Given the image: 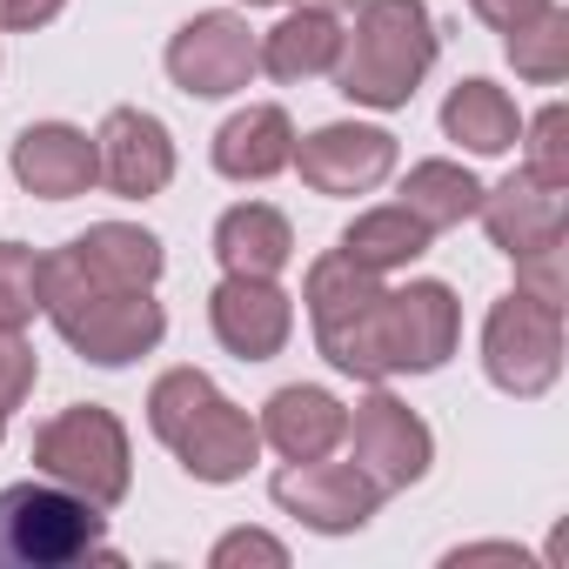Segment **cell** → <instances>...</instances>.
Returning <instances> with one entry per match:
<instances>
[{"label": "cell", "instance_id": "22", "mask_svg": "<svg viewBox=\"0 0 569 569\" xmlns=\"http://www.w3.org/2000/svg\"><path fill=\"white\" fill-rule=\"evenodd\" d=\"M68 254H74L88 274L121 281V289H154L161 268H168L161 241H154L148 228H134V221H94L88 234H74V241H68Z\"/></svg>", "mask_w": 569, "mask_h": 569}, {"label": "cell", "instance_id": "12", "mask_svg": "<svg viewBox=\"0 0 569 569\" xmlns=\"http://www.w3.org/2000/svg\"><path fill=\"white\" fill-rule=\"evenodd\" d=\"M289 168H302L316 194H369L396 174V134L369 121H329L309 141H296Z\"/></svg>", "mask_w": 569, "mask_h": 569}, {"label": "cell", "instance_id": "16", "mask_svg": "<svg viewBox=\"0 0 569 569\" xmlns=\"http://www.w3.org/2000/svg\"><path fill=\"white\" fill-rule=\"evenodd\" d=\"M254 429H261V442H268L281 462H316V456H329V449L342 442L349 409H342L329 389H316V382H289V389L268 396V409H261Z\"/></svg>", "mask_w": 569, "mask_h": 569}, {"label": "cell", "instance_id": "2", "mask_svg": "<svg viewBox=\"0 0 569 569\" xmlns=\"http://www.w3.org/2000/svg\"><path fill=\"white\" fill-rule=\"evenodd\" d=\"M148 429L174 449V462L194 482H241L261 456V429L248 422V409H234L201 369H168L148 389Z\"/></svg>", "mask_w": 569, "mask_h": 569}, {"label": "cell", "instance_id": "8", "mask_svg": "<svg viewBox=\"0 0 569 569\" xmlns=\"http://www.w3.org/2000/svg\"><path fill=\"white\" fill-rule=\"evenodd\" d=\"M342 436H349V462H362L382 496L416 489V482L429 476V462H436L429 422H422L402 396H389V389H376L369 402H356V416H349Z\"/></svg>", "mask_w": 569, "mask_h": 569}, {"label": "cell", "instance_id": "28", "mask_svg": "<svg viewBox=\"0 0 569 569\" xmlns=\"http://www.w3.org/2000/svg\"><path fill=\"white\" fill-rule=\"evenodd\" d=\"M34 376H41V356L14 336V329H0V436H8V422H14V409L28 402V389H34Z\"/></svg>", "mask_w": 569, "mask_h": 569}, {"label": "cell", "instance_id": "24", "mask_svg": "<svg viewBox=\"0 0 569 569\" xmlns=\"http://www.w3.org/2000/svg\"><path fill=\"white\" fill-rule=\"evenodd\" d=\"M402 208H409L429 234H442V228H462V221L482 208V181H476L462 161H416V168L402 174Z\"/></svg>", "mask_w": 569, "mask_h": 569}, {"label": "cell", "instance_id": "34", "mask_svg": "<svg viewBox=\"0 0 569 569\" xmlns=\"http://www.w3.org/2000/svg\"><path fill=\"white\" fill-rule=\"evenodd\" d=\"M248 8H289V0H248ZM296 8H336L342 14V8H356V0H296Z\"/></svg>", "mask_w": 569, "mask_h": 569}, {"label": "cell", "instance_id": "30", "mask_svg": "<svg viewBox=\"0 0 569 569\" xmlns=\"http://www.w3.org/2000/svg\"><path fill=\"white\" fill-rule=\"evenodd\" d=\"M214 569H241V562H261V569H289V542H274L268 529H228L214 549H208Z\"/></svg>", "mask_w": 569, "mask_h": 569}, {"label": "cell", "instance_id": "6", "mask_svg": "<svg viewBox=\"0 0 569 569\" xmlns=\"http://www.w3.org/2000/svg\"><path fill=\"white\" fill-rule=\"evenodd\" d=\"M34 469L74 496H88L94 509H114L134 482V456H128V429L114 409L101 402H74L54 422L34 429Z\"/></svg>", "mask_w": 569, "mask_h": 569}, {"label": "cell", "instance_id": "18", "mask_svg": "<svg viewBox=\"0 0 569 569\" xmlns=\"http://www.w3.org/2000/svg\"><path fill=\"white\" fill-rule=\"evenodd\" d=\"M336 54H342V21H336V8H296L289 21H274V28L254 41V74L296 88V81L336 74Z\"/></svg>", "mask_w": 569, "mask_h": 569}, {"label": "cell", "instance_id": "11", "mask_svg": "<svg viewBox=\"0 0 569 569\" xmlns=\"http://www.w3.org/2000/svg\"><path fill=\"white\" fill-rule=\"evenodd\" d=\"M208 322L228 356L268 362L296 336V296L274 289V274H221V289L208 296Z\"/></svg>", "mask_w": 569, "mask_h": 569}, {"label": "cell", "instance_id": "25", "mask_svg": "<svg viewBox=\"0 0 569 569\" xmlns=\"http://www.w3.org/2000/svg\"><path fill=\"white\" fill-rule=\"evenodd\" d=\"M502 54H509V68H516L522 81L556 88V81L569 74V14H562V8H542L536 21H522L516 34H502Z\"/></svg>", "mask_w": 569, "mask_h": 569}, {"label": "cell", "instance_id": "4", "mask_svg": "<svg viewBox=\"0 0 569 569\" xmlns=\"http://www.w3.org/2000/svg\"><path fill=\"white\" fill-rule=\"evenodd\" d=\"M121 569V549H108V509L88 496L34 476L0 489V569Z\"/></svg>", "mask_w": 569, "mask_h": 569}, {"label": "cell", "instance_id": "20", "mask_svg": "<svg viewBox=\"0 0 569 569\" xmlns=\"http://www.w3.org/2000/svg\"><path fill=\"white\" fill-rule=\"evenodd\" d=\"M214 261L221 274H281L296 261V228L268 201H241L214 221Z\"/></svg>", "mask_w": 569, "mask_h": 569}, {"label": "cell", "instance_id": "15", "mask_svg": "<svg viewBox=\"0 0 569 569\" xmlns=\"http://www.w3.org/2000/svg\"><path fill=\"white\" fill-rule=\"evenodd\" d=\"M14 181L41 201H74L101 181V161H94V134L68 128V121H34L21 128L14 141Z\"/></svg>", "mask_w": 569, "mask_h": 569}, {"label": "cell", "instance_id": "23", "mask_svg": "<svg viewBox=\"0 0 569 569\" xmlns=\"http://www.w3.org/2000/svg\"><path fill=\"white\" fill-rule=\"evenodd\" d=\"M342 254H349L356 268H369V274H396V268H409L416 254H429V228H422L402 201H389V208H369V214H356V221L342 228Z\"/></svg>", "mask_w": 569, "mask_h": 569}, {"label": "cell", "instance_id": "26", "mask_svg": "<svg viewBox=\"0 0 569 569\" xmlns=\"http://www.w3.org/2000/svg\"><path fill=\"white\" fill-rule=\"evenodd\" d=\"M41 316V254L28 241H0V329H28Z\"/></svg>", "mask_w": 569, "mask_h": 569}, {"label": "cell", "instance_id": "17", "mask_svg": "<svg viewBox=\"0 0 569 569\" xmlns=\"http://www.w3.org/2000/svg\"><path fill=\"white\" fill-rule=\"evenodd\" d=\"M482 228H489V241L516 261V254H529V248H542V241H562V228H569V201H562V188H542L536 174H509L502 188H482Z\"/></svg>", "mask_w": 569, "mask_h": 569}, {"label": "cell", "instance_id": "19", "mask_svg": "<svg viewBox=\"0 0 569 569\" xmlns=\"http://www.w3.org/2000/svg\"><path fill=\"white\" fill-rule=\"evenodd\" d=\"M289 161H296V121H289V108H274V101H254V108L228 114L221 134H214V168L228 181H268Z\"/></svg>", "mask_w": 569, "mask_h": 569}, {"label": "cell", "instance_id": "29", "mask_svg": "<svg viewBox=\"0 0 569 569\" xmlns=\"http://www.w3.org/2000/svg\"><path fill=\"white\" fill-rule=\"evenodd\" d=\"M562 241H542V248H529V254H516V296H529V302H549V309H562V296H569V281H562Z\"/></svg>", "mask_w": 569, "mask_h": 569}, {"label": "cell", "instance_id": "5", "mask_svg": "<svg viewBox=\"0 0 569 569\" xmlns=\"http://www.w3.org/2000/svg\"><path fill=\"white\" fill-rule=\"evenodd\" d=\"M302 302L316 322V349L329 356V369L356 376V382H389V289L382 274L356 268L342 248H329L309 281H302Z\"/></svg>", "mask_w": 569, "mask_h": 569}, {"label": "cell", "instance_id": "33", "mask_svg": "<svg viewBox=\"0 0 569 569\" xmlns=\"http://www.w3.org/2000/svg\"><path fill=\"white\" fill-rule=\"evenodd\" d=\"M442 562H449V569H462V562H529V556H522L516 542H462V549H449Z\"/></svg>", "mask_w": 569, "mask_h": 569}, {"label": "cell", "instance_id": "13", "mask_svg": "<svg viewBox=\"0 0 569 569\" xmlns=\"http://www.w3.org/2000/svg\"><path fill=\"white\" fill-rule=\"evenodd\" d=\"M462 342V302L449 281H409L389 289V369L396 376H436Z\"/></svg>", "mask_w": 569, "mask_h": 569}, {"label": "cell", "instance_id": "21", "mask_svg": "<svg viewBox=\"0 0 569 569\" xmlns=\"http://www.w3.org/2000/svg\"><path fill=\"white\" fill-rule=\"evenodd\" d=\"M442 134L456 141V148H469V154H509L516 141H522V114H516V101L496 88V81H456L449 88V101H442Z\"/></svg>", "mask_w": 569, "mask_h": 569}, {"label": "cell", "instance_id": "32", "mask_svg": "<svg viewBox=\"0 0 569 569\" xmlns=\"http://www.w3.org/2000/svg\"><path fill=\"white\" fill-rule=\"evenodd\" d=\"M61 8H68V0H0V34H34V28H48Z\"/></svg>", "mask_w": 569, "mask_h": 569}, {"label": "cell", "instance_id": "1", "mask_svg": "<svg viewBox=\"0 0 569 569\" xmlns=\"http://www.w3.org/2000/svg\"><path fill=\"white\" fill-rule=\"evenodd\" d=\"M41 316L94 369H128V362H141L168 336V316H161L154 289H121V281H101L68 248L41 254Z\"/></svg>", "mask_w": 569, "mask_h": 569}, {"label": "cell", "instance_id": "27", "mask_svg": "<svg viewBox=\"0 0 569 569\" xmlns=\"http://www.w3.org/2000/svg\"><path fill=\"white\" fill-rule=\"evenodd\" d=\"M522 134H529V141H522V148H529L522 174H536L542 188H562V194H569V108H562V101H549Z\"/></svg>", "mask_w": 569, "mask_h": 569}, {"label": "cell", "instance_id": "14", "mask_svg": "<svg viewBox=\"0 0 569 569\" xmlns=\"http://www.w3.org/2000/svg\"><path fill=\"white\" fill-rule=\"evenodd\" d=\"M94 161H101V181L108 194L121 201H148L174 181V134L148 114V108H114L94 134Z\"/></svg>", "mask_w": 569, "mask_h": 569}, {"label": "cell", "instance_id": "9", "mask_svg": "<svg viewBox=\"0 0 569 569\" xmlns=\"http://www.w3.org/2000/svg\"><path fill=\"white\" fill-rule=\"evenodd\" d=\"M268 496L289 509L296 522H309L316 536H356V529H369V516L382 509L376 476H369L362 462H329V456L289 462V469L268 482Z\"/></svg>", "mask_w": 569, "mask_h": 569}, {"label": "cell", "instance_id": "31", "mask_svg": "<svg viewBox=\"0 0 569 569\" xmlns=\"http://www.w3.org/2000/svg\"><path fill=\"white\" fill-rule=\"evenodd\" d=\"M542 8H556V0H469V14H476L482 28H496V34H516V28L536 21Z\"/></svg>", "mask_w": 569, "mask_h": 569}, {"label": "cell", "instance_id": "7", "mask_svg": "<svg viewBox=\"0 0 569 569\" xmlns=\"http://www.w3.org/2000/svg\"><path fill=\"white\" fill-rule=\"evenodd\" d=\"M482 376L516 402L549 396L556 376H562V309L529 302V296L509 289L482 322Z\"/></svg>", "mask_w": 569, "mask_h": 569}, {"label": "cell", "instance_id": "10", "mask_svg": "<svg viewBox=\"0 0 569 569\" xmlns=\"http://www.w3.org/2000/svg\"><path fill=\"white\" fill-rule=\"evenodd\" d=\"M168 81L194 101H221V94H241L254 81V28L228 8L214 14H194L174 28L168 41Z\"/></svg>", "mask_w": 569, "mask_h": 569}, {"label": "cell", "instance_id": "3", "mask_svg": "<svg viewBox=\"0 0 569 569\" xmlns=\"http://www.w3.org/2000/svg\"><path fill=\"white\" fill-rule=\"evenodd\" d=\"M436 68V21L422 0H356V28L336 54V88L356 108H409L422 74Z\"/></svg>", "mask_w": 569, "mask_h": 569}]
</instances>
